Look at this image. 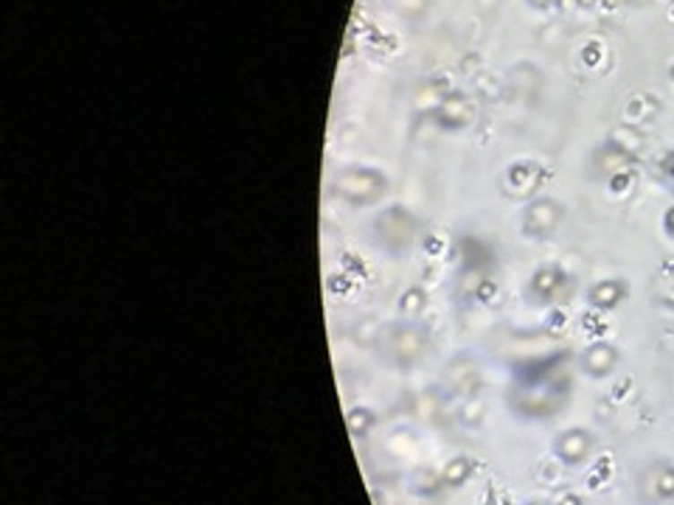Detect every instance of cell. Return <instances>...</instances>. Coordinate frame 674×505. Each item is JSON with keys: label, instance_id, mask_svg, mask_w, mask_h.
Listing matches in <instances>:
<instances>
[{"label": "cell", "instance_id": "1", "mask_svg": "<svg viewBox=\"0 0 674 505\" xmlns=\"http://www.w3.org/2000/svg\"><path fill=\"white\" fill-rule=\"evenodd\" d=\"M613 363H616V351L607 348V346H601V348H596V351H590V356H587V365H590V371H593V373L609 371V368H613Z\"/></svg>", "mask_w": 674, "mask_h": 505}]
</instances>
